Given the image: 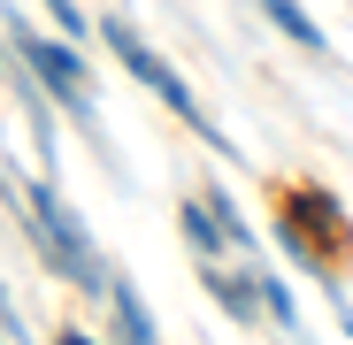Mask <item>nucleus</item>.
<instances>
[{
	"instance_id": "nucleus-1",
	"label": "nucleus",
	"mask_w": 353,
	"mask_h": 345,
	"mask_svg": "<svg viewBox=\"0 0 353 345\" xmlns=\"http://www.w3.org/2000/svg\"><path fill=\"white\" fill-rule=\"evenodd\" d=\"M23 200H31V230H39V238H46V253L62 261V276H70V284H100V253L85 246V230L70 222V207L54 200L46 185H31Z\"/></svg>"
},
{
	"instance_id": "nucleus-2",
	"label": "nucleus",
	"mask_w": 353,
	"mask_h": 345,
	"mask_svg": "<svg viewBox=\"0 0 353 345\" xmlns=\"http://www.w3.org/2000/svg\"><path fill=\"white\" fill-rule=\"evenodd\" d=\"M100 31H108V46L123 54V70H131V77H139L146 92H161V100H169L176 115H192V92H185V77H176V70L161 62V54H146V46L131 39V23H123V16H115V23H100Z\"/></svg>"
},
{
	"instance_id": "nucleus-3",
	"label": "nucleus",
	"mask_w": 353,
	"mask_h": 345,
	"mask_svg": "<svg viewBox=\"0 0 353 345\" xmlns=\"http://www.w3.org/2000/svg\"><path fill=\"white\" fill-rule=\"evenodd\" d=\"M23 62L46 77V92H62L70 107H85V62H77L70 46H46L39 31H23Z\"/></svg>"
},
{
	"instance_id": "nucleus-4",
	"label": "nucleus",
	"mask_w": 353,
	"mask_h": 345,
	"mask_svg": "<svg viewBox=\"0 0 353 345\" xmlns=\"http://www.w3.org/2000/svg\"><path fill=\"white\" fill-rule=\"evenodd\" d=\"M261 8H269V16H276L292 39H300V46H323V31L307 23V8H300V0H261Z\"/></svg>"
},
{
	"instance_id": "nucleus-5",
	"label": "nucleus",
	"mask_w": 353,
	"mask_h": 345,
	"mask_svg": "<svg viewBox=\"0 0 353 345\" xmlns=\"http://www.w3.org/2000/svg\"><path fill=\"white\" fill-rule=\"evenodd\" d=\"M208 284H215V300H223L230 315H246V322H254V292H246V284H230L223 269H208Z\"/></svg>"
},
{
	"instance_id": "nucleus-6",
	"label": "nucleus",
	"mask_w": 353,
	"mask_h": 345,
	"mask_svg": "<svg viewBox=\"0 0 353 345\" xmlns=\"http://www.w3.org/2000/svg\"><path fill=\"white\" fill-rule=\"evenodd\" d=\"M115 322H123V330H131V337H154V330H146V315H139V300H131V292H115Z\"/></svg>"
},
{
	"instance_id": "nucleus-7",
	"label": "nucleus",
	"mask_w": 353,
	"mask_h": 345,
	"mask_svg": "<svg viewBox=\"0 0 353 345\" xmlns=\"http://www.w3.org/2000/svg\"><path fill=\"white\" fill-rule=\"evenodd\" d=\"M185 238H192V246H215V222H208V215H192V207H185Z\"/></svg>"
},
{
	"instance_id": "nucleus-8",
	"label": "nucleus",
	"mask_w": 353,
	"mask_h": 345,
	"mask_svg": "<svg viewBox=\"0 0 353 345\" xmlns=\"http://www.w3.org/2000/svg\"><path fill=\"white\" fill-rule=\"evenodd\" d=\"M46 8H54V23H62V31H77V0H46Z\"/></svg>"
}]
</instances>
